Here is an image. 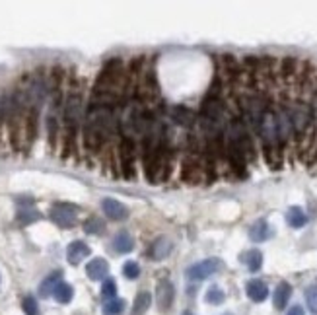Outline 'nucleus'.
<instances>
[{"mask_svg":"<svg viewBox=\"0 0 317 315\" xmlns=\"http://www.w3.org/2000/svg\"><path fill=\"white\" fill-rule=\"evenodd\" d=\"M125 86H127V70H125V63L121 57H113L109 59L101 72L95 78L93 84V93H103V95H113L117 97L123 105L125 101Z\"/></svg>","mask_w":317,"mask_h":315,"instance_id":"obj_1","label":"nucleus"},{"mask_svg":"<svg viewBox=\"0 0 317 315\" xmlns=\"http://www.w3.org/2000/svg\"><path fill=\"white\" fill-rule=\"evenodd\" d=\"M136 142L135 138L131 136H121L119 140V148H117V156H119V161H121V177L127 181H135L136 179Z\"/></svg>","mask_w":317,"mask_h":315,"instance_id":"obj_2","label":"nucleus"},{"mask_svg":"<svg viewBox=\"0 0 317 315\" xmlns=\"http://www.w3.org/2000/svg\"><path fill=\"white\" fill-rule=\"evenodd\" d=\"M84 117H86V113H84L82 91L72 90L67 95V101H65V123H67L68 129H78V125Z\"/></svg>","mask_w":317,"mask_h":315,"instance_id":"obj_3","label":"nucleus"},{"mask_svg":"<svg viewBox=\"0 0 317 315\" xmlns=\"http://www.w3.org/2000/svg\"><path fill=\"white\" fill-rule=\"evenodd\" d=\"M181 181L187 185H197L204 181V167L201 154H187L181 161Z\"/></svg>","mask_w":317,"mask_h":315,"instance_id":"obj_4","label":"nucleus"},{"mask_svg":"<svg viewBox=\"0 0 317 315\" xmlns=\"http://www.w3.org/2000/svg\"><path fill=\"white\" fill-rule=\"evenodd\" d=\"M49 216H51V220L59 226V228L70 230V228H74L76 222H78V208L67 203H57L51 206Z\"/></svg>","mask_w":317,"mask_h":315,"instance_id":"obj_5","label":"nucleus"},{"mask_svg":"<svg viewBox=\"0 0 317 315\" xmlns=\"http://www.w3.org/2000/svg\"><path fill=\"white\" fill-rule=\"evenodd\" d=\"M222 269V261L212 257V259H204L201 263H195L187 269V278L189 280H204L212 274H216L218 270Z\"/></svg>","mask_w":317,"mask_h":315,"instance_id":"obj_6","label":"nucleus"},{"mask_svg":"<svg viewBox=\"0 0 317 315\" xmlns=\"http://www.w3.org/2000/svg\"><path fill=\"white\" fill-rule=\"evenodd\" d=\"M165 113H167V117H169L175 125L185 127V129H193V127L197 125V119H199L197 113L193 111V109H189V107H185V105L165 107Z\"/></svg>","mask_w":317,"mask_h":315,"instance_id":"obj_7","label":"nucleus"},{"mask_svg":"<svg viewBox=\"0 0 317 315\" xmlns=\"http://www.w3.org/2000/svg\"><path fill=\"white\" fill-rule=\"evenodd\" d=\"M298 68H300V63H298L296 57H282V59L278 61V67H276V76H278L284 84L296 82Z\"/></svg>","mask_w":317,"mask_h":315,"instance_id":"obj_8","label":"nucleus"},{"mask_svg":"<svg viewBox=\"0 0 317 315\" xmlns=\"http://www.w3.org/2000/svg\"><path fill=\"white\" fill-rule=\"evenodd\" d=\"M101 208H103V214L113 220V222H123L129 218V208L123 203L115 201V199H103L101 201Z\"/></svg>","mask_w":317,"mask_h":315,"instance_id":"obj_9","label":"nucleus"},{"mask_svg":"<svg viewBox=\"0 0 317 315\" xmlns=\"http://www.w3.org/2000/svg\"><path fill=\"white\" fill-rule=\"evenodd\" d=\"M156 298H158V306L159 310H169L171 304H173V298H175V288L173 284L163 278L158 282V290H156Z\"/></svg>","mask_w":317,"mask_h":315,"instance_id":"obj_10","label":"nucleus"},{"mask_svg":"<svg viewBox=\"0 0 317 315\" xmlns=\"http://www.w3.org/2000/svg\"><path fill=\"white\" fill-rule=\"evenodd\" d=\"M282 152L284 148L280 144H263V156L271 169H280L282 167Z\"/></svg>","mask_w":317,"mask_h":315,"instance_id":"obj_11","label":"nucleus"},{"mask_svg":"<svg viewBox=\"0 0 317 315\" xmlns=\"http://www.w3.org/2000/svg\"><path fill=\"white\" fill-rule=\"evenodd\" d=\"M18 204H20V210H18V222L20 224H31V222H35V220L41 218V214L33 208V201L31 199H20Z\"/></svg>","mask_w":317,"mask_h":315,"instance_id":"obj_12","label":"nucleus"},{"mask_svg":"<svg viewBox=\"0 0 317 315\" xmlns=\"http://www.w3.org/2000/svg\"><path fill=\"white\" fill-rule=\"evenodd\" d=\"M171 249H173V243L167 237H158L148 249V257L152 261H161V259H165L171 253Z\"/></svg>","mask_w":317,"mask_h":315,"instance_id":"obj_13","label":"nucleus"},{"mask_svg":"<svg viewBox=\"0 0 317 315\" xmlns=\"http://www.w3.org/2000/svg\"><path fill=\"white\" fill-rule=\"evenodd\" d=\"M88 255H90V247H88L84 241H80V239L72 241L67 247V259L70 265H78V263H80L82 259H86Z\"/></svg>","mask_w":317,"mask_h":315,"instance_id":"obj_14","label":"nucleus"},{"mask_svg":"<svg viewBox=\"0 0 317 315\" xmlns=\"http://www.w3.org/2000/svg\"><path fill=\"white\" fill-rule=\"evenodd\" d=\"M86 274L90 276L91 280H103L107 274H109V263L101 257L97 259H91L86 267Z\"/></svg>","mask_w":317,"mask_h":315,"instance_id":"obj_15","label":"nucleus"},{"mask_svg":"<svg viewBox=\"0 0 317 315\" xmlns=\"http://www.w3.org/2000/svg\"><path fill=\"white\" fill-rule=\"evenodd\" d=\"M245 292L249 296V300L253 302H257V304H261V302H265L267 300V296H269V288H267V284L263 282V280H249L247 282V286H245Z\"/></svg>","mask_w":317,"mask_h":315,"instance_id":"obj_16","label":"nucleus"},{"mask_svg":"<svg viewBox=\"0 0 317 315\" xmlns=\"http://www.w3.org/2000/svg\"><path fill=\"white\" fill-rule=\"evenodd\" d=\"M113 249L117 253H131L133 249H135V241H133V237H131V234L127 232V230H121V232H117L113 237Z\"/></svg>","mask_w":317,"mask_h":315,"instance_id":"obj_17","label":"nucleus"},{"mask_svg":"<svg viewBox=\"0 0 317 315\" xmlns=\"http://www.w3.org/2000/svg\"><path fill=\"white\" fill-rule=\"evenodd\" d=\"M290 296H292V286L288 282H280L276 286V290H274V298H272L274 308L276 310H284L286 304H288V300H290Z\"/></svg>","mask_w":317,"mask_h":315,"instance_id":"obj_18","label":"nucleus"},{"mask_svg":"<svg viewBox=\"0 0 317 315\" xmlns=\"http://www.w3.org/2000/svg\"><path fill=\"white\" fill-rule=\"evenodd\" d=\"M241 261L247 265V269L251 272H257V270L263 267V253L259 249H249L241 255Z\"/></svg>","mask_w":317,"mask_h":315,"instance_id":"obj_19","label":"nucleus"},{"mask_svg":"<svg viewBox=\"0 0 317 315\" xmlns=\"http://www.w3.org/2000/svg\"><path fill=\"white\" fill-rule=\"evenodd\" d=\"M61 276H63V272H61V270L51 272L45 280L41 282V286H39V296H41V298H49V296L53 294V290L57 288V284L61 282Z\"/></svg>","mask_w":317,"mask_h":315,"instance_id":"obj_20","label":"nucleus"},{"mask_svg":"<svg viewBox=\"0 0 317 315\" xmlns=\"http://www.w3.org/2000/svg\"><path fill=\"white\" fill-rule=\"evenodd\" d=\"M249 237L253 241H265L271 237V228L265 220H257L255 224L249 228Z\"/></svg>","mask_w":317,"mask_h":315,"instance_id":"obj_21","label":"nucleus"},{"mask_svg":"<svg viewBox=\"0 0 317 315\" xmlns=\"http://www.w3.org/2000/svg\"><path fill=\"white\" fill-rule=\"evenodd\" d=\"M286 222L292 226V228H302V226H306L308 222V216H306V212L300 208V206H290L288 208V212H286Z\"/></svg>","mask_w":317,"mask_h":315,"instance_id":"obj_22","label":"nucleus"},{"mask_svg":"<svg viewBox=\"0 0 317 315\" xmlns=\"http://www.w3.org/2000/svg\"><path fill=\"white\" fill-rule=\"evenodd\" d=\"M150 304H152V296H150V292L142 290V292L136 296L135 306H133V314L131 315H146V312L150 310Z\"/></svg>","mask_w":317,"mask_h":315,"instance_id":"obj_23","label":"nucleus"},{"mask_svg":"<svg viewBox=\"0 0 317 315\" xmlns=\"http://www.w3.org/2000/svg\"><path fill=\"white\" fill-rule=\"evenodd\" d=\"M72 296H74V290H72V286L67 284V282H59L57 288L53 290V298H55L59 304H68V302L72 300Z\"/></svg>","mask_w":317,"mask_h":315,"instance_id":"obj_24","label":"nucleus"},{"mask_svg":"<svg viewBox=\"0 0 317 315\" xmlns=\"http://www.w3.org/2000/svg\"><path fill=\"white\" fill-rule=\"evenodd\" d=\"M204 300H206V304H210V306H220V304H224L226 294H224V290H222L220 286H210V288L206 290Z\"/></svg>","mask_w":317,"mask_h":315,"instance_id":"obj_25","label":"nucleus"},{"mask_svg":"<svg viewBox=\"0 0 317 315\" xmlns=\"http://www.w3.org/2000/svg\"><path fill=\"white\" fill-rule=\"evenodd\" d=\"M125 306H127V302L125 300H111V302H107L105 306H103V314L105 315H121L125 312Z\"/></svg>","mask_w":317,"mask_h":315,"instance_id":"obj_26","label":"nucleus"},{"mask_svg":"<svg viewBox=\"0 0 317 315\" xmlns=\"http://www.w3.org/2000/svg\"><path fill=\"white\" fill-rule=\"evenodd\" d=\"M84 230H86V234H93V236H97V234H103V232H105V224H103L99 218L91 216V218L86 220Z\"/></svg>","mask_w":317,"mask_h":315,"instance_id":"obj_27","label":"nucleus"},{"mask_svg":"<svg viewBox=\"0 0 317 315\" xmlns=\"http://www.w3.org/2000/svg\"><path fill=\"white\" fill-rule=\"evenodd\" d=\"M306 302H308V308L314 315H317V284H312L308 290H306Z\"/></svg>","mask_w":317,"mask_h":315,"instance_id":"obj_28","label":"nucleus"},{"mask_svg":"<svg viewBox=\"0 0 317 315\" xmlns=\"http://www.w3.org/2000/svg\"><path fill=\"white\" fill-rule=\"evenodd\" d=\"M123 274H125L129 280H136V278L140 276V267H138V263H135V261H127V263L123 265Z\"/></svg>","mask_w":317,"mask_h":315,"instance_id":"obj_29","label":"nucleus"},{"mask_svg":"<svg viewBox=\"0 0 317 315\" xmlns=\"http://www.w3.org/2000/svg\"><path fill=\"white\" fill-rule=\"evenodd\" d=\"M47 127H49V144H51V148H55L57 136H59V123H57V119H55V117H49Z\"/></svg>","mask_w":317,"mask_h":315,"instance_id":"obj_30","label":"nucleus"},{"mask_svg":"<svg viewBox=\"0 0 317 315\" xmlns=\"http://www.w3.org/2000/svg\"><path fill=\"white\" fill-rule=\"evenodd\" d=\"M115 294H117V284H115V280H111V278L103 280L101 298H105V300H115Z\"/></svg>","mask_w":317,"mask_h":315,"instance_id":"obj_31","label":"nucleus"},{"mask_svg":"<svg viewBox=\"0 0 317 315\" xmlns=\"http://www.w3.org/2000/svg\"><path fill=\"white\" fill-rule=\"evenodd\" d=\"M23 312L27 315L37 314V302H35L33 296H25V298H23Z\"/></svg>","mask_w":317,"mask_h":315,"instance_id":"obj_32","label":"nucleus"},{"mask_svg":"<svg viewBox=\"0 0 317 315\" xmlns=\"http://www.w3.org/2000/svg\"><path fill=\"white\" fill-rule=\"evenodd\" d=\"M286 315H304V308L302 306H294V308H290V312Z\"/></svg>","mask_w":317,"mask_h":315,"instance_id":"obj_33","label":"nucleus"},{"mask_svg":"<svg viewBox=\"0 0 317 315\" xmlns=\"http://www.w3.org/2000/svg\"><path fill=\"white\" fill-rule=\"evenodd\" d=\"M183 315H193V314H189V312H187V314H183Z\"/></svg>","mask_w":317,"mask_h":315,"instance_id":"obj_34","label":"nucleus"},{"mask_svg":"<svg viewBox=\"0 0 317 315\" xmlns=\"http://www.w3.org/2000/svg\"><path fill=\"white\" fill-rule=\"evenodd\" d=\"M224 315H232V314H224Z\"/></svg>","mask_w":317,"mask_h":315,"instance_id":"obj_35","label":"nucleus"}]
</instances>
